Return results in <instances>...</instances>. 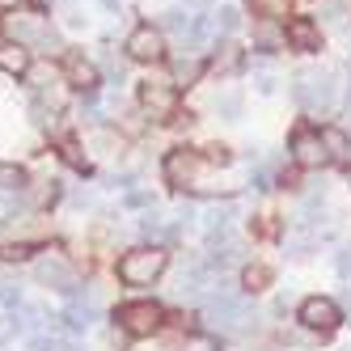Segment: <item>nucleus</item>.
Masks as SVG:
<instances>
[{"mask_svg": "<svg viewBox=\"0 0 351 351\" xmlns=\"http://www.w3.org/2000/svg\"><path fill=\"white\" fill-rule=\"evenodd\" d=\"M165 267H169V250H165V245H136V250H128V254L114 263L119 280L128 284V288H148V284H157L161 275H165Z\"/></svg>", "mask_w": 351, "mask_h": 351, "instance_id": "1", "label": "nucleus"}, {"mask_svg": "<svg viewBox=\"0 0 351 351\" xmlns=\"http://www.w3.org/2000/svg\"><path fill=\"white\" fill-rule=\"evenodd\" d=\"M296 322L305 326V330H313V335H335L339 326H343V305L335 296H305L296 305Z\"/></svg>", "mask_w": 351, "mask_h": 351, "instance_id": "2", "label": "nucleus"}, {"mask_svg": "<svg viewBox=\"0 0 351 351\" xmlns=\"http://www.w3.org/2000/svg\"><path fill=\"white\" fill-rule=\"evenodd\" d=\"M114 322H119V330L123 335H132V339H148V335H157L161 330V305L157 300H128V305H119L114 309Z\"/></svg>", "mask_w": 351, "mask_h": 351, "instance_id": "3", "label": "nucleus"}, {"mask_svg": "<svg viewBox=\"0 0 351 351\" xmlns=\"http://www.w3.org/2000/svg\"><path fill=\"white\" fill-rule=\"evenodd\" d=\"M288 153H292V165L296 169H322V165H330L326 144H322V132L313 128V123H296V128H292Z\"/></svg>", "mask_w": 351, "mask_h": 351, "instance_id": "4", "label": "nucleus"}, {"mask_svg": "<svg viewBox=\"0 0 351 351\" xmlns=\"http://www.w3.org/2000/svg\"><path fill=\"white\" fill-rule=\"evenodd\" d=\"M204 165L208 161H204L199 148H173V153H165V161H161V173H165V182L173 191H195L199 169H204Z\"/></svg>", "mask_w": 351, "mask_h": 351, "instance_id": "5", "label": "nucleus"}, {"mask_svg": "<svg viewBox=\"0 0 351 351\" xmlns=\"http://www.w3.org/2000/svg\"><path fill=\"white\" fill-rule=\"evenodd\" d=\"M128 60H136V64H161L165 60V34L157 30V26H136L132 34H128Z\"/></svg>", "mask_w": 351, "mask_h": 351, "instance_id": "6", "label": "nucleus"}, {"mask_svg": "<svg viewBox=\"0 0 351 351\" xmlns=\"http://www.w3.org/2000/svg\"><path fill=\"white\" fill-rule=\"evenodd\" d=\"M140 106H144L148 119L165 123V119L178 114V89L165 85V81H144V85H140Z\"/></svg>", "mask_w": 351, "mask_h": 351, "instance_id": "7", "label": "nucleus"}, {"mask_svg": "<svg viewBox=\"0 0 351 351\" xmlns=\"http://www.w3.org/2000/svg\"><path fill=\"white\" fill-rule=\"evenodd\" d=\"M34 271H38V280H43L47 288H56V292H77V275H72V263H68V258L47 254V258L34 263Z\"/></svg>", "mask_w": 351, "mask_h": 351, "instance_id": "8", "label": "nucleus"}, {"mask_svg": "<svg viewBox=\"0 0 351 351\" xmlns=\"http://www.w3.org/2000/svg\"><path fill=\"white\" fill-rule=\"evenodd\" d=\"M284 43L296 47V51H322V30H317V21H313V17H288Z\"/></svg>", "mask_w": 351, "mask_h": 351, "instance_id": "9", "label": "nucleus"}, {"mask_svg": "<svg viewBox=\"0 0 351 351\" xmlns=\"http://www.w3.org/2000/svg\"><path fill=\"white\" fill-rule=\"evenodd\" d=\"M64 72H68V85H72V89H85V93L97 89V81H102V77H97V68H93L89 60H81L77 51L64 60Z\"/></svg>", "mask_w": 351, "mask_h": 351, "instance_id": "10", "label": "nucleus"}, {"mask_svg": "<svg viewBox=\"0 0 351 351\" xmlns=\"http://www.w3.org/2000/svg\"><path fill=\"white\" fill-rule=\"evenodd\" d=\"M0 72L26 77L30 72V47L26 43H0Z\"/></svg>", "mask_w": 351, "mask_h": 351, "instance_id": "11", "label": "nucleus"}, {"mask_svg": "<svg viewBox=\"0 0 351 351\" xmlns=\"http://www.w3.org/2000/svg\"><path fill=\"white\" fill-rule=\"evenodd\" d=\"M322 144H326V157L330 161H339V165L351 161V136L343 128H322Z\"/></svg>", "mask_w": 351, "mask_h": 351, "instance_id": "12", "label": "nucleus"}, {"mask_svg": "<svg viewBox=\"0 0 351 351\" xmlns=\"http://www.w3.org/2000/svg\"><path fill=\"white\" fill-rule=\"evenodd\" d=\"M254 43L263 47V51H280V47H284V21L258 17V21H254Z\"/></svg>", "mask_w": 351, "mask_h": 351, "instance_id": "13", "label": "nucleus"}, {"mask_svg": "<svg viewBox=\"0 0 351 351\" xmlns=\"http://www.w3.org/2000/svg\"><path fill=\"white\" fill-rule=\"evenodd\" d=\"M237 68H241V47L237 43H220V56H212L208 72L212 77H229V72H237Z\"/></svg>", "mask_w": 351, "mask_h": 351, "instance_id": "14", "label": "nucleus"}, {"mask_svg": "<svg viewBox=\"0 0 351 351\" xmlns=\"http://www.w3.org/2000/svg\"><path fill=\"white\" fill-rule=\"evenodd\" d=\"M26 186H30V178H26V169H21V165H13V161L0 165V195H17V191H26Z\"/></svg>", "mask_w": 351, "mask_h": 351, "instance_id": "15", "label": "nucleus"}, {"mask_svg": "<svg viewBox=\"0 0 351 351\" xmlns=\"http://www.w3.org/2000/svg\"><path fill=\"white\" fill-rule=\"evenodd\" d=\"M271 280H275V275H271V267H263V263H250V267L241 271V288H245V292H263Z\"/></svg>", "mask_w": 351, "mask_h": 351, "instance_id": "16", "label": "nucleus"}, {"mask_svg": "<svg viewBox=\"0 0 351 351\" xmlns=\"http://www.w3.org/2000/svg\"><path fill=\"white\" fill-rule=\"evenodd\" d=\"M199 153H204V161H208V165H229V161H233V148H229V144H216V140H212V144H204Z\"/></svg>", "mask_w": 351, "mask_h": 351, "instance_id": "17", "label": "nucleus"}, {"mask_svg": "<svg viewBox=\"0 0 351 351\" xmlns=\"http://www.w3.org/2000/svg\"><path fill=\"white\" fill-rule=\"evenodd\" d=\"M284 9H288V0H254V13H258V17L284 21Z\"/></svg>", "mask_w": 351, "mask_h": 351, "instance_id": "18", "label": "nucleus"}, {"mask_svg": "<svg viewBox=\"0 0 351 351\" xmlns=\"http://www.w3.org/2000/svg\"><path fill=\"white\" fill-rule=\"evenodd\" d=\"M60 157H64L68 165H85V148H81L77 140H60Z\"/></svg>", "mask_w": 351, "mask_h": 351, "instance_id": "19", "label": "nucleus"}, {"mask_svg": "<svg viewBox=\"0 0 351 351\" xmlns=\"http://www.w3.org/2000/svg\"><path fill=\"white\" fill-rule=\"evenodd\" d=\"M56 191H60V186H56L51 178H47V186H38V191H34V208H47V204L56 199Z\"/></svg>", "mask_w": 351, "mask_h": 351, "instance_id": "20", "label": "nucleus"}, {"mask_svg": "<svg viewBox=\"0 0 351 351\" xmlns=\"http://www.w3.org/2000/svg\"><path fill=\"white\" fill-rule=\"evenodd\" d=\"M5 30H9V17H5V13H0V38H5Z\"/></svg>", "mask_w": 351, "mask_h": 351, "instance_id": "21", "label": "nucleus"}]
</instances>
